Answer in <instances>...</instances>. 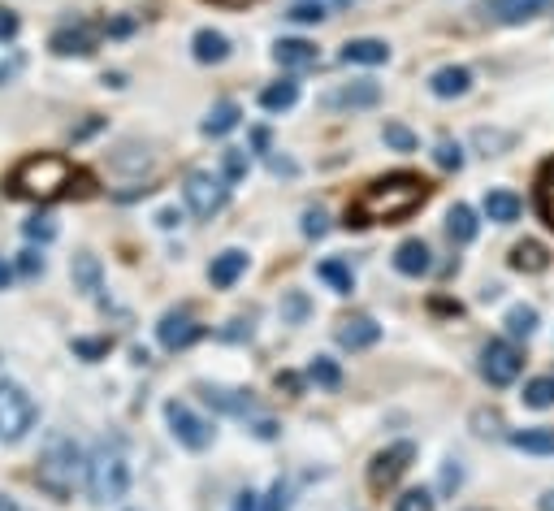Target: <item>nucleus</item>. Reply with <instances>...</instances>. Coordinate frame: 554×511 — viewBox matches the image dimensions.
<instances>
[{"mask_svg": "<svg viewBox=\"0 0 554 511\" xmlns=\"http://www.w3.org/2000/svg\"><path fill=\"white\" fill-rule=\"evenodd\" d=\"M472 143H477L481 148V156H503L511 143H516V135H511V130H477V135H472Z\"/></svg>", "mask_w": 554, "mask_h": 511, "instance_id": "nucleus-31", "label": "nucleus"}, {"mask_svg": "<svg viewBox=\"0 0 554 511\" xmlns=\"http://www.w3.org/2000/svg\"><path fill=\"white\" fill-rule=\"evenodd\" d=\"M74 182H78V187H87V174H78V169L57 152H35V156H26V161L13 165L9 195L52 204V200H61V195H70Z\"/></svg>", "mask_w": 554, "mask_h": 511, "instance_id": "nucleus-2", "label": "nucleus"}, {"mask_svg": "<svg viewBox=\"0 0 554 511\" xmlns=\"http://www.w3.org/2000/svg\"><path fill=\"white\" fill-rule=\"evenodd\" d=\"M26 239H57V221H52V217H31V221H26Z\"/></svg>", "mask_w": 554, "mask_h": 511, "instance_id": "nucleus-40", "label": "nucleus"}, {"mask_svg": "<svg viewBox=\"0 0 554 511\" xmlns=\"http://www.w3.org/2000/svg\"><path fill=\"white\" fill-rule=\"evenodd\" d=\"M459 481H464V468H459L455 460H446V468H442V490H455Z\"/></svg>", "mask_w": 554, "mask_h": 511, "instance_id": "nucleus-46", "label": "nucleus"}, {"mask_svg": "<svg viewBox=\"0 0 554 511\" xmlns=\"http://www.w3.org/2000/svg\"><path fill=\"white\" fill-rule=\"evenodd\" d=\"M18 70H22V61H18V57H13L9 65H0V83H9V78L18 74Z\"/></svg>", "mask_w": 554, "mask_h": 511, "instance_id": "nucleus-50", "label": "nucleus"}, {"mask_svg": "<svg viewBox=\"0 0 554 511\" xmlns=\"http://www.w3.org/2000/svg\"><path fill=\"white\" fill-rule=\"evenodd\" d=\"M182 200H187V208L195 217H217L230 200V187L221 178L204 174V169H191L187 182H182Z\"/></svg>", "mask_w": 554, "mask_h": 511, "instance_id": "nucleus-8", "label": "nucleus"}, {"mask_svg": "<svg viewBox=\"0 0 554 511\" xmlns=\"http://www.w3.org/2000/svg\"><path fill=\"white\" fill-rule=\"evenodd\" d=\"M191 48H195V61H204V65H217V61H226V57H230V39L221 35V31H213V26L195 31Z\"/></svg>", "mask_w": 554, "mask_h": 511, "instance_id": "nucleus-20", "label": "nucleus"}, {"mask_svg": "<svg viewBox=\"0 0 554 511\" xmlns=\"http://www.w3.org/2000/svg\"><path fill=\"white\" fill-rule=\"evenodd\" d=\"M425 200H429V182L420 178V174H407V169H399V174L373 178L360 195H355V200L347 204V226L351 230H364V226H377V221L394 226V221L412 217Z\"/></svg>", "mask_w": 554, "mask_h": 511, "instance_id": "nucleus-1", "label": "nucleus"}, {"mask_svg": "<svg viewBox=\"0 0 554 511\" xmlns=\"http://www.w3.org/2000/svg\"><path fill=\"white\" fill-rule=\"evenodd\" d=\"M239 117H243V113H239V104H234V100H217L213 113L204 117V135H213V139L230 135V130L239 126Z\"/></svg>", "mask_w": 554, "mask_h": 511, "instance_id": "nucleus-25", "label": "nucleus"}, {"mask_svg": "<svg viewBox=\"0 0 554 511\" xmlns=\"http://www.w3.org/2000/svg\"><path fill=\"white\" fill-rule=\"evenodd\" d=\"M511 269L516 273H546L550 269V252L537 239H524L511 247Z\"/></svg>", "mask_w": 554, "mask_h": 511, "instance_id": "nucleus-22", "label": "nucleus"}, {"mask_svg": "<svg viewBox=\"0 0 554 511\" xmlns=\"http://www.w3.org/2000/svg\"><path fill=\"white\" fill-rule=\"evenodd\" d=\"M286 503H290V486L286 481H273V490H269V499L260 511H286Z\"/></svg>", "mask_w": 554, "mask_h": 511, "instance_id": "nucleus-42", "label": "nucleus"}, {"mask_svg": "<svg viewBox=\"0 0 554 511\" xmlns=\"http://www.w3.org/2000/svg\"><path fill=\"white\" fill-rule=\"evenodd\" d=\"M243 174H247V152L230 148L226 152V178H243Z\"/></svg>", "mask_w": 554, "mask_h": 511, "instance_id": "nucleus-45", "label": "nucleus"}, {"mask_svg": "<svg viewBox=\"0 0 554 511\" xmlns=\"http://www.w3.org/2000/svg\"><path fill=\"white\" fill-rule=\"evenodd\" d=\"M542 511H554V494H546V499H542Z\"/></svg>", "mask_w": 554, "mask_h": 511, "instance_id": "nucleus-55", "label": "nucleus"}, {"mask_svg": "<svg viewBox=\"0 0 554 511\" xmlns=\"http://www.w3.org/2000/svg\"><path fill=\"white\" fill-rule=\"evenodd\" d=\"M394 511H433V494L429 490H403L394 499Z\"/></svg>", "mask_w": 554, "mask_h": 511, "instance_id": "nucleus-38", "label": "nucleus"}, {"mask_svg": "<svg viewBox=\"0 0 554 511\" xmlns=\"http://www.w3.org/2000/svg\"><path fill=\"white\" fill-rule=\"evenodd\" d=\"M87 490L91 503H117L130 490V455L122 438H100L87 460Z\"/></svg>", "mask_w": 554, "mask_h": 511, "instance_id": "nucleus-3", "label": "nucleus"}, {"mask_svg": "<svg viewBox=\"0 0 554 511\" xmlns=\"http://www.w3.org/2000/svg\"><path fill=\"white\" fill-rule=\"evenodd\" d=\"M9 282H13V269L5 265V260H0V291H5V286H9Z\"/></svg>", "mask_w": 554, "mask_h": 511, "instance_id": "nucleus-52", "label": "nucleus"}, {"mask_svg": "<svg viewBox=\"0 0 554 511\" xmlns=\"http://www.w3.org/2000/svg\"><path fill=\"white\" fill-rule=\"evenodd\" d=\"M295 100H299V83H290V78L260 91V109H269V113H286Z\"/></svg>", "mask_w": 554, "mask_h": 511, "instance_id": "nucleus-26", "label": "nucleus"}, {"mask_svg": "<svg viewBox=\"0 0 554 511\" xmlns=\"http://www.w3.org/2000/svg\"><path fill=\"white\" fill-rule=\"evenodd\" d=\"M394 269L403 273V278H425L433 269V256H429V243L425 239H403L394 247Z\"/></svg>", "mask_w": 554, "mask_h": 511, "instance_id": "nucleus-14", "label": "nucleus"}, {"mask_svg": "<svg viewBox=\"0 0 554 511\" xmlns=\"http://www.w3.org/2000/svg\"><path fill=\"white\" fill-rule=\"evenodd\" d=\"M377 338H381V325L373 317H347L338 325V343L347 351H364V347H373Z\"/></svg>", "mask_w": 554, "mask_h": 511, "instance_id": "nucleus-17", "label": "nucleus"}, {"mask_svg": "<svg viewBox=\"0 0 554 511\" xmlns=\"http://www.w3.org/2000/svg\"><path fill=\"white\" fill-rule=\"evenodd\" d=\"M537 213L554 230V165H546L542 178H537Z\"/></svg>", "mask_w": 554, "mask_h": 511, "instance_id": "nucleus-32", "label": "nucleus"}, {"mask_svg": "<svg viewBox=\"0 0 554 511\" xmlns=\"http://www.w3.org/2000/svg\"><path fill=\"white\" fill-rule=\"evenodd\" d=\"M165 421H169L174 438H178L187 451H204L208 442H213V429H208V421H200V416H195L187 403H178V399L165 403Z\"/></svg>", "mask_w": 554, "mask_h": 511, "instance_id": "nucleus-9", "label": "nucleus"}, {"mask_svg": "<svg viewBox=\"0 0 554 511\" xmlns=\"http://www.w3.org/2000/svg\"><path fill=\"white\" fill-rule=\"evenodd\" d=\"M74 278L83 282V291H96V282H100V265L91 256H78L74 260Z\"/></svg>", "mask_w": 554, "mask_h": 511, "instance_id": "nucleus-39", "label": "nucleus"}, {"mask_svg": "<svg viewBox=\"0 0 554 511\" xmlns=\"http://www.w3.org/2000/svg\"><path fill=\"white\" fill-rule=\"evenodd\" d=\"M308 377H312L316 386H338V382H342L338 364H334V360H325V356H316V360L308 364Z\"/></svg>", "mask_w": 554, "mask_h": 511, "instance_id": "nucleus-35", "label": "nucleus"}, {"mask_svg": "<svg viewBox=\"0 0 554 511\" xmlns=\"http://www.w3.org/2000/svg\"><path fill=\"white\" fill-rule=\"evenodd\" d=\"M0 511H22V507L13 503V499H5V494H0Z\"/></svg>", "mask_w": 554, "mask_h": 511, "instance_id": "nucleus-54", "label": "nucleus"}, {"mask_svg": "<svg viewBox=\"0 0 554 511\" xmlns=\"http://www.w3.org/2000/svg\"><path fill=\"white\" fill-rule=\"evenodd\" d=\"M511 447H516V451H529V455H554V429H550V425L516 429V434H511Z\"/></svg>", "mask_w": 554, "mask_h": 511, "instance_id": "nucleus-24", "label": "nucleus"}, {"mask_svg": "<svg viewBox=\"0 0 554 511\" xmlns=\"http://www.w3.org/2000/svg\"><path fill=\"white\" fill-rule=\"evenodd\" d=\"M477 230H481V221H477V213H472L468 204H455L451 213H446V234H451V243H472L477 239Z\"/></svg>", "mask_w": 554, "mask_h": 511, "instance_id": "nucleus-23", "label": "nucleus"}, {"mask_svg": "<svg viewBox=\"0 0 554 511\" xmlns=\"http://www.w3.org/2000/svg\"><path fill=\"white\" fill-rule=\"evenodd\" d=\"M234 511H260V499H256L252 490H243V494H239V503H234Z\"/></svg>", "mask_w": 554, "mask_h": 511, "instance_id": "nucleus-49", "label": "nucleus"}, {"mask_svg": "<svg viewBox=\"0 0 554 511\" xmlns=\"http://www.w3.org/2000/svg\"><path fill=\"white\" fill-rule=\"evenodd\" d=\"M156 338H161V347H169V351H187L195 338H204V325H195L187 312H165L161 325H156Z\"/></svg>", "mask_w": 554, "mask_h": 511, "instance_id": "nucleus-11", "label": "nucleus"}, {"mask_svg": "<svg viewBox=\"0 0 554 511\" xmlns=\"http://www.w3.org/2000/svg\"><path fill=\"white\" fill-rule=\"evenodd\" d=\"M35 425V399L18 382H0V442H22Z\"/></svg>", "mask_w": 554, "mask_h": 511, "instance_id": "nucleus-5", "label": "nucleus"}, {"mask_svg": "<svg viewBox=\"0 0 554 511\" xmlns=\"http://www.w3.org/2000/svg\"><path fill=\"white\" fill-rule=\"evenodd\" d=\"M524 373V356H520V347L511 343V338H490V343L481 347V377L490 386H511L516 377Z\"/></svg>", "mask_w": 554, "mask_h": 511, "instance_id": "nucleus-6", "label": "nucleus"}, {"mask_svg": "<svg viewBox=\"0 0 554 511\" xmlns=\"http://www.w3.org/2000/svg\"><path fill=\"white\" fill-rule=\"evenodd\" d=\"M213 5H247V0H213Z\"/></svg>", "mask_w": 554, "mask_h": 511, "instance_id": "nucleus-56", "label": "nucleus"}, {"mask_svg": "<svg viewBox=\"0 0 554 511\" xmlns=\"http://www.w3.org/2000/svg\"><path fill=\"white\" fill-rule=\"evenodd\" d=\"M520 213H524V200H520L516 191H503V187H498V191L485 195V217L498 221V226H511V221H516Z\"/></svg>", "mask_w": 554, "mask_h": 511, "instance_id": "nucleus-21", "label": "nucleus"}, {"mask_svg": "<svg viewBox=\"0 0 554 511\" xmlns=\"http://www.w3.org/2000/svg\"><path fill=\"white\" fill-rule=\"evenodd\" d=\"M429 91L438 100L468 96V91H472V70H468V65H442V70L429 74Z\"/></svg>", "mask_w": 554, "mask_h": 511, "instance_id": "nucleus-13", "label": "nucleus"}, {"mask_svg": "<svg viewBox=\"0 0 554 511\" xmlns=\"http://www.w3.org/2000/svg\"><path fill=\"white\" fill-rule=\"evenodd\" d=\"M96 48V31L91 26H61L57 35H52V52H61V57H87V52Z\"/></svg>", "mask_w": 554, "mask_h": 511, "instance_id": "nucleus-18", "label": "nucleus"}, {"mask_svg": "<svg viewBox=\"0 0 554 511\" xmlns=\"http://www.w3.org/2000/svg\"><path fill=\"white\" fill-rule=\"evenodd\" d=\"M286 18L308 26V22H325L329 13H325V5H316V0H299V5H290V9H286Z\"/></svg>", "mask_w": 554, "mask_h": 511, "instance_id": "nucleus-37", "label": "nucleus"}, {"mask_svg": "<svg viewBox=\"0 0 554 511\" xmlns=\"http://www.w3.org/2000/svg\"><path fill=\"white\" fill-rule=\"evenodd\" d=\"M18 273H22V278H39V273H44V256H39V252H22L18 256Z\"/></svg>", "mask_w": 554, "mask_h": 511, "instance_id": "nucleus-43", "label": "nucleus"}, {"mask_svg": "<svg viewBox=\"0 0 554 511\" xmlns=\"http://www.w3.org/2000/svg\"><path fill=\"white\" fill-rule=\"evenodd\" d=\"M273 61L282 65V70H312V65L321 61V52H316V44H308V39H277Z\"/></svg>", "mask_w": 554, "mask_h": 511, "instance_id": "nucleus-15", "label": "nucleus"}, {"mask_svg": "<svg viewBox=\"0 0 554 511\" xmlns=\"http://www.w3.org/2000/svg\"><path fill=\"white\" fill-rule=\"evenodd\" d=\"M381 139H386V148H394V152H416V135L407 126H399V122H386Z\"/></svg>", "mask_w": 554, "mask_h": 511, "instance_id": "nucleus-33", "label": "nucleus"}, {"mask_svg": "<svg viewBox=\"0 0 554 511\" xmlns=\"http://www.w3.org/2000/svg\"><path fill=\"white\" fill-rule=\"evenodd\" d=\"M316 5H325V9H347L351 0H316Z\"/></svg>", "mask_w": 554, "mask_h": 511, "instance_id": "nucleus-53", "label": "nucleus"}, {"mask_svg": "<svg viewBox=\"0 0 554 511\" xmlns=\"http://www.w3.org/2000/svg\"><path fill=\"white\" fill-rule=\"evenodd\" d=\"M312 312V304H308V295L303 291H290L286 299H282V321H290V325H299L303 317Z\"/></svg>", "mask_w": 554, "mask_h": 511, "instance_id": "nucleus-36", "label": "nucleus"}, {"mask_svg": "<svg viewBox=\"0 0 554 511\" xmlns=\"http://www.w3.org/2000/svg\"><path fill=\"white\" fill-rule=\"evenodd\" d=\"M269 169H273V174H295V165H290V161H277V156L269 161Z\"/></svg>", "mask_w": 554, "mask_h": 511, "instance_id": "nucleus-51", "label": "nucleus"}, {"mask_svg": "<svg viewBox=\"0 0 554 511\" xmlns=\"http://www.w3.org/2000/svg\"><path fill=\"white\" fill-rule=\"evenodd\" d=\"M524 408H533V412H546L554 408V373L550 377H533L529 386H524Z\"/></svg>", "mask_w": 554, "mask_h": 511, "instance_id": "nucleus-28", "label": "nucleus"}, {"mask_svg": "<svg viewBox=\"0 0 554 511\" xmlns=\"http://www.w3.org/2000/svg\"><path fill=\"white\" fill-rule=\"evenodd\" d=\"M204 399L213 403V408H221V412H234V416L252 412V399L239 395V390H213V386H204Z\"/></svg>", "mask_w": 554, "mask_h": 511, "instance_id": "nucleus-29", "label": "nucleus"}, {"mask_svg": "<svg viewBox=\"0 0 554 511\" xmlns=\"http://www.w3.org/2000/svg\"><path fill=\"white\" fill-rule=\"evenodd\" d=\"M87 477V455L74 447L70 438H57L52 447L44 451V460H39V473H35V481H39V490H48L52 499H70L74 494V486Z\"/></svg>", "mask_w": 554, "mask_h": 511, "instance_id": "nucleus-4", "label": "nucleus"}, {"mask_svg": "<svg viewBox=\"0 0 554 511\" xmlns=\"http://www.w3.org/2000/svg\"><path fill=\"white\" fill-rule=\"evenodd\" d=\"M316 278H325L338 295H347L355 286V273H351V265H342V260H321V265H316Z\"/></svg>", "mask_w": 554, "mask_h": 511, "instance_id": "nucleus-30", "label": "nucleus"}, {"mask_svg": "<svg viewBox=\"0 0 554 511\" xmlns=\"http://www.w3.org/2000/svg\"><path fill=\"white\" fill-rule=\"evenodd\" d=\"M472 425H477V434H498V429H503V416H498V412H477V416H472Z\"/></svg>", "mask_w": 554, "mask_h": 511, "instance_id": "nucleus-44", "label": "nucleus"}, {"mask_svg": "<svg viewBox=\"0 0 554 511\" xmlns=\"http://www.w3.org/2000/svg\"><path fill=\"white\" fill-rule=\"evenodd\" d=\"M325 230H329V217L321 208H308V213H303V234H308V239H321Z\"/></svg>", "mask_w": 554, "mask_h": 511, "instance_id": "nucleus-41", "label": "nucleus"}, {"mask_svg": "<svg viewBox=\"0 0 554 511\" xmlns=\"http://www.w3.org/2000/svg\"><path fill=\"white\" fill-rule=\"evenodd\" d=\"M412 460H416V442H390V447L377 451L373 464H368V490H377V494L394 490L399 477L412 468Z\"/></svg>", "mask_w": 554, "mask_h": 511, "instance_id": "nucleus-7", "label": "nucleus"}, {"mask_svg": "<svg viewBox=\"0 0 554 511\" xmlns=\"http://www.w3.org/2000/svg\"><path fill=\"white\" fill-rule=\"evenodd\" d=\"M247 252H239V247H230V252H221V256H213V265H208V282L213 286H234L247 273Z\"/></svg>", "mask_w": 554, "mask_h": 511, "instance_id": "nucleus-19", "label": "nucleus"}, {"mask_svg": "<svg viewBox=\"0 0 554 511\" xmlns=\"http://www.w3.org/2000/svg\"><path fill=\"white\" fill-rule=\"evenodd\" d=\"M381 104V87L373 78H355V83H338L321 96V109H373Z\"/></svg>", "mask_w": 554, "mask_h": 511, "instance_id": "nucleus-10", "label": "nucleus"}, {"mask_svg": "<svg viewBox=\"0 0 554 511\" xmlns=\"http://www.w3.org/2000/svg\"><path fill=\"white\" fill-rule=\"evenodd\" d=\"M342 65H386L390 61V44L386 39H347L338 52Z\"/></svg>", "mask_w": 554, "mask_h": 511, "instance_id": "nucleus-16", "label": "nucleus"}, {"mask_svg": "<svg viewBox=\"0 0 554 511\" xmlns=\"http://www.w3.org/2000/svg\"><path fill=\"white\" fill-rule=\"evenodd\" d=\"M13 35H18V13L0 9V39H13Z\"/></svg>", "mask_w": 554, "mask_h": 511, "instance_id": "nucleus-47", "label": "nucleus"}, {"mask_svg": "<svg viewBox=\"0 0 554 511\" xmlns=\"http://www.w3.org/2000/svg\"><path fill=\"white\" fill-rule=\"evenodd\" d=\"M433 161H438L442 169H464V148H459L455 139H438V148H433Z\"/></svg>", "mask_w": 554, "mask_h": 511, "instance_id": "nucleus-34", "label": "nucleus"}, {"mask_svg": "<svg viewBox=\"0 0 554 511\" xmlns=\"http://www.w3.org/2000/svg\"><path fill=\"white\" fill-rule=\"evenodd\" d=\"M104 351H109V343H78V356H87V360L104 356Z\"/></svg>", "mask_w": 554, "mask_h": 511, "instance_id": "nucleus-48", "label": "nucleus"}, {"mask_svg": "<svg viewBox=\"0 0 554 511\" xmlns=\"http://www.w3.org/2000/svg\"><path fill=\"white\" fill-rule=\"evenodd\" d=\"M503 325H507L511 338H533L537 334V308L533 304H511Z\"/></svg>", "mask_w": 554, "mask_h": 511, "instance_id": "nucleus-27", "label": "nucleus"}, {"mask_svg": "<svg viewBox=\"0 0 554 511\" xmlns=\"http://www.w3.org/2000/svg\"><path fill=\"white\" fill-rule=\"evenodd\" d=\"M554 0H485V13H490L494 22H503V26H520V22H529L537 18L542 9H550Z\"/></svg>", "mask_w": 554, "mask_h": 511, "instance_id": "nucleus-12", "label": "nucleus"}]
</instances>
